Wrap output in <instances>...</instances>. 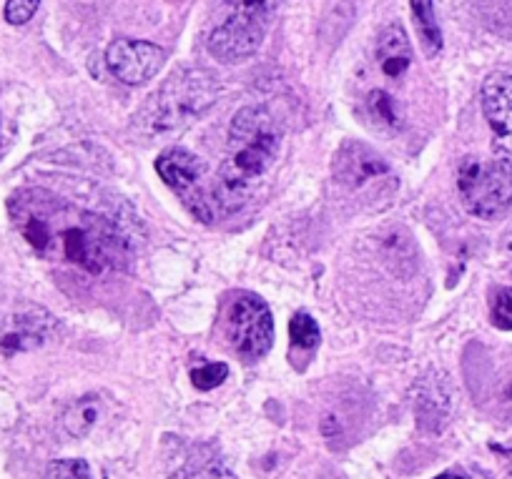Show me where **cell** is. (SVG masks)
<instances>
[{"label":"cell","instance_id":"1","mask_svg":"<svg viewBox=\"0 0 512 479\" xmlns=\"http://www.w3.org/2000/svg\"><path fill=\"white\" fill-rule=\"evenodd\" d=\"M11 214L23 239L48 261L101 276L126 266L131 256V239L116 219L68 204L43 189L13 196Z\"/></svg>","mask_w":512,"mask_h":479},{"label":"cell","instance_id":"2","mask_svg":"<svg viewBox=\"0 0 512 479\" xmlns=\"http://www.w3.org/2000/svg\"><path fill=\"white\" fill-rule=\"evenodd\" d=\"M282 126L264 106H246L234 116L226 138L224 161L214 181V201L221 211L244 209L259 184L277 166Z\"/></svg>","mask_w":512,"mask_h":479},{"label":"cell","instance_id":"3","mask_svg":"<svg viewBox=\"0 0 512 479\" xmlns=\"http://www.w3.org/2000/svg\"><path fill=\"white\" fill-rule=\"evenodd\" d=\"M282 0H221L206 46L221 63H239L262 48Z\"/></svg>","mask_w":512,"mask_h":479},{"label":"cell","instance_id":"4","mask_svg":"<svg viewBox=\"0 0 512 479\" xmlns=\"http://www.w3.org/2000/svg\"><path fill=\"white\" fill-rule=\"evenodd\" d=\"M219 98V83L201 68H181L166 78L146 108V126L154 133H174L194 123Z\"/></svg>","mask_w":512,"mask_h":479},{"label":"cell","instance_id":"5","mask_svg":"<svg viewBox=\"0 0 512 479\" xmlns=\"http://www.w3.org/2000/svg\"><path fill=\"white\" fill-rule=\"evenodd\" d=\"M462 206L477 219H500L512 211V166L500 158H462L457 169Z\"/></svg>","mask_w":512,"mask_h":479},{"label":"cell","instance_id":"6","mask_svg":"<svg viewBox=\"0 0 512 479\" xmlns=\"http://www.w3.org/2000/svg\"><path fill=\"white\" fill-rule=\"evenodd\" d=\"M156 174L199 221L214 219V199L206 194V164L186 148L174 146L156 158Z\"/></svg>","mask_w":512,"mask_h":479},{"label":"cell","instance_id":"7","mask_svg":"<svg viewBox=\"0 0 512 479\" xmlns=\"http://www.w3.org/2000/svg\"><path fill=\"white\" fill-rule=\"evenodd\" d=\"M226 337L244 359L267 357L274 344V319L264 299L256 294H239L226 314Z\"/></svg>","mask_w":512,"mask_h":479},{"label":"cell","instance_id":"8","mask_svg":"<svg viewBox=\"0 0 512 479\" xmlns=\"http://www.w3.org/2000/svg\"><path fill=\"white\" fill-rule=\"evenodd\" d=\"M480 101L492 131V153L512 166V73H490L482 81Z\"/></svg>","mask_w":512,"mask_h":479},{"label":"cell","instance_id":"9","mask_svg":"<svg viewBox=\"0 0 512 479\" xmlns=\"http://www.w3.org/2000/svg\"><path fill=\"white\" fill-rule=\"evenodd\" d=\"M166 51L156 43L116 38L106 48V66L126 86H144L164 68Z\"/></svg>","mask_w":512,"mask_h":479},{"label":"cell","instance_id":"10","mask_svg":"<svg viewBox=\"0 0 512 479\" xmlns=\"http://www.w3.org/2000/svg\"><path fill=\"white\" fill-rule=\"evenodd\" d=\"M56 332V322L46 309L28 306V309L16 311L8 316L0 329V354L13 357V354L31 352V349L43 347Z\"/></svg>","mask_w":512,"mask_h":479},{"label":"cell","instance_id":"11","mask_svg":"<svg viewBox=\"0 0 512 479\" xmlns=\"http://www.w3.org/2000/svg\"><path fill=\"white\" fill-rule=\"evenodd\" d=\"M390 176V164L377 151L359 141L342 143L334 156V179L349 191H359L372 181Z\"/></svg>","mask_w":512,"mask_h":479},{"label":"cell","instance_id":"12","mask_svg":"<svg viewBox=\"0 0 512 479\" xmlns=\"http://www.w3.org/2000/svg\"><path fill=\"white\" fill-rule=\"evenodd\" d=\"M452 412V394L450 384L442 374H427L420 384H417V399H415V414L417 422L427 432H440L447 424Z\"/></svg>","mask_w":512,"mask_h":479},{"label":"cell","instance_id":"13","mask_svg":"<svg viewBox=\"0 0 512 479\" xmlns=\"http://www.w3.org/2000/svg\"><path fill=\"white\" fill-rule=\"evenodd\" d=\"M412 58H415V53H412L405 28L400 23L384 26L377 38V66L382 71V76L397 81V78H402L410 71Z\"/></svg>","mask_w":512,"mask_h":479},{"label":"cell","instance_id":"14","mask_svg":"<svg viewBox=\"0 0 512 479\" xmlns=\"http://www.w3.org/2000/svg\"><path fill=\"white\" fill-rule=\"evenodd\" d=\"M410 8L422 51L427 58H435L442 51V31L440 23H437L435 3L432 0H410Z\"/></svg>","mask_w":512,"mask_h":479},{"label":"cell","instance_id":"15","mask_svg":"<svg viewBox=\"0 0 512 479\" xmlns=\"http://www.w3.org/2000/svg\"><path fill=\"white\" fill-rule=\"evenodd\" d=\"M364 113H367L369 121L377 128H382V131H397V128H402V123H405L402 121V111L400 106H397V101L390 93L382 91V88L369 93L367 101H364Z\"/></svg>","mask_w":512,"mask_h":479},{"label":"cell","instance_id":"16","mask_svg":"<svg viewBox=\"0 0 512 479\" xmlns=\"http://www.w3.org/2000/svg\"><path fill=\"white\" fill-rule=\"evenodd\" d=\"M98 422V399L96 397H83L76 404L68 407V412L63 414V429H66L68 437L83 439L91 434V429Z\"/></svg>","mask_w":512,"mask_h":479},{"label":"cell","instance_id":"17","mask_svg":"<svg viewBox=\"0 0 512 479\" xmlns=\"http://www.w3.org/2000/svg\"><path fill=\"white\" fill-rule=\"evenodd\" d=\"M482 26L497 38L512 41V0H480L477 3Z\"/></svg>","mask_w":512,"mask_h":479},{"label":"cell","instance_id":"18","mask_svg":"<svg viewBox=\"0 0 512 479\" xmlns=\"http://www.w3.org/2000/svg\"><path fill=\"white\" fill-rule=\"evenodd\" d=\"M289 337H292V347L312 354L319 347L322 334H319V327L312 316L307 311H299V314L292 316V322H289Z\"/></svg>","mask_w":512,"mask_h":479},{"label":"cell","instance_id":"19","mask_svg":"<svg viewBox=\"0 0 512 479\" xmlns=\"http://www.w3.org/2000/svg\"><path fill=\"white\" fill-rule=\"evenodd\" d=\"M171 479H236L219 459H189Z\"/></svg>","mask_w":512,"mask_h":479},{"label":"cell","instance_id":"20","mask_svg":"<svg viewBox=\"0 0 512 479\" xmlns=\"http://www.w3.org/2000/svg\"><path fill=\"white\" fill-rule=\"evenodd\" d=\"M226 377H229V367L224 362H206L191 372V382H194L199 392H211L219 384H224Z\"/></svg>","mask_w":512,"mask_h":479},{"label":"cell","instance_id":"21","mask_svg":"<svg viewBox=\"0 0 512 479\" xmlns=\"http://www.w3.org/2000/svg\"><path fill=\"white\" fill-rule=\"evenodd\" d=\"M490 319L502 332H512V286L497 291L490 304Z\"/></svg>","mask_w":512,"mask_h":479},{"label":"cell","instance_id":"22","mask_svg":"<svg viewBox=\"0 0 512 479\" xmlns=\"http://www.w3.org/2000/svg\"><path fill=\"white\" fill-rule=\"evenodd\" d=\"M48 474H51V479H93V472L86 459L78 457L56 459L51 469H48Z\"/></svg>","mask_w":512,"mask_h":479},{"label":"cell","instance_id":"23","mask_svg":"<svg viewBox=\"0 0 512 479\" xmlns=\"http://www.w3.org/2000/svg\"><path fill=\"white\" fill-rule=\"evenodd\" d=\"M38 3L41 0H6V21L11 26H23V23L31 21L38 11Z\"/></svg>","mask_w":512,"mask_h":479},{"label":"cell","instance_id":"24","mask_svg":"<svg viewBox=\"0 0 512 479\" xmlns=\"http://www.w3.org/2000/svg\"><path fill=\"white\" fill-rule=\"evenodd\" d=\"M437 479H467V477H462V474H457V472H445V474H440Z\"/></svg>","mask_w":512,"mask_h":479},{"label":"cell","instance_id":"25","mask_svg":"<svg viewBox=\"0 0 512 479\" xmlns=\"http://www.w3.org/2000/svg\"><path fill=\"white\" fill-rule=\"evenodd\" d=\"M507 399H510V404H512V387H510V397H507Z\"/></svg>","mask_w":512,"mask_h":479}]
</instances>
